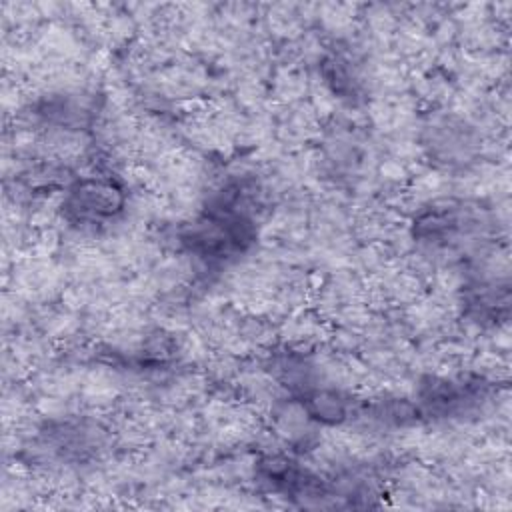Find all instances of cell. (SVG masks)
<instances>
[{"label": "cell", "mask_w": 512, "mask_h": 512, "mask_svg": "<svg viewBox=\"0 0 512 512\" xmlns=\"http://www.w3.org/2000/svg\"><path fill=\"white\" fill-rule=\"evenodd\" d=\"M124 204L120 188L110 180L80 182L72 194L68 208L76 218L98 222L114 216Z\"/></svg>", "instance_id": "6da1fadb"}]
</instances>
